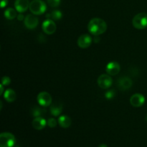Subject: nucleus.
I'll return each mask as SVG.
<instances>
[{
  "label": "nucleus",
  "instance_id": "nucleus-24",
  "mask_svg": "<svg viewBox=\"0 0 147 147\" xmlns=\"http://www.w3.org/2000/svg\"><path fill=\"white\" fill-rule=\"evenodd\" d=\"M115 95H116V92L114 91V90H110L105 93V97L107 99H112L114 97Z\"/></svg>",
  "mask_w": 147,
  "mask_h": 147
},
{
  "label": "nucleus",
  "instance_id": "nucleus-30",
  "mask_svg": "<svg viewBox=\"0 0 147 147\" xmlns=\"http://www.w3.org/2000/svg\"><path fill=\"white\" fill-rule=\"evenodd\" d=\"M146 121H147V116H146Z\"/></svg>",
  "mask_w": 147,
  "mask_h": 147
},
{
  "label": "nucleus",
  "instance_id": "nucleus-18",
  "mask_svg": "<svg viewBox=\"0 0 147 147\" xmlns=\"http://www.w3.org/2000/svg\"><path fill=\"white\" fill-rule=\"evenodd\" d=\"M4 15L7 20H14L17 17V11L13 8H8L4 11Z\"/></svg>",
  "mask_w": 147,
  "mask_h": 147
},
{
  "label": "nucleus",
  "instance_id": "nucleus-17",
  "mask_svg": "<svg viewBox=\"0 0 147 147\" xmlns=\"http://www.w3.org/2000/svg\"><path fill=\"white\" fill-rule=\"evenodd\" d=\"M63 108L61 103H53L50 107V113L54 116H58L63 112Z\"/></svg>",
  "mask_w": 147,
  "mask_h": 147
},
{
  "label": "nucleus",
  "instance_id": "nucleus-9",
  "mask_svg": "<svg viewBox=\"0 0 147 147\" xmlns=\"http://www.w3.org/2000/svg\"><path fill=\"white\" fill-rule=\"evenodd\" d=\"M92 41H93V38L90 37V35L88 34H82L78 39V45L82 49L88 48L90 46Z\"/></svg>",
  "mask_w": 147,
  "mask_h": 147
},
{
  "label": "nucleus",
  "instance_id": "nucleus-26",
  "mask_svg": "<svg viewBox=\"0 0 147 147\" xmlns=\"http://www.w3.org/2000/svg\"><path fill=\"white\" fill-rule=\"evenodd\" d=\"M17 17V20H18L19 21H22V20H24V18H25V17H24V15L22 14V13H20V14H18Z\"/></svg>",
  "mask_w": 147,
  "mask_h": 147
},
{
  "label": "nucleus",
  "instance_id": "nucleus-25",
  "mask_svg": "<svg viewBox=\"0 0 147 147\" xmlns=\"http://www.w3.org/2000/svg\"><path fill=\"white\" fill-rule=\"evenodd\" d=\"M8 4V0H1V7L4 8Z\"/></svg>",
  "mask_w": 147,
  "mask_h": 147
},
{
  "label": "nucleus",
  "instance_id": "nucleus-12",
  "mask_svg": "<svg viewBox=\"0 0 147 147\" xmlns=\"http://www.w3.org/2000/svg\"><path fill=\"white\" fill-rule=\"evenodd\" d=\"M133 85V81L129 77H121L118 80V87L120 90H126L130 88Z\"/></svg>",
  "mask_w": 147,
  "mask_h": 147
},
{
  "label": "nucleus",
  "instance_id": "nucleus-6",
  "mask_svg": "<svg viewBox=\"0 0 147 147\" xmlns=\"http://www.w3.org/2000/svg\"><path fill=\"white\" fill-rule=\"evenodd\" d=\"M98 85L102 89H108L113 84V79L109 74H102L97 80Z\"/></svg>",
  "mask_w": 147,
  "mask_h": 147
},
{
  "label": "nucleus",
  "instance_id": "nucleus-14",
  "mask_svg": "<svg viewBox=\"0 0 147 147\" xmlns=\"http://www.w3.org/2000/svg\"><path fill=\"white\" fill-rule=\"evenodd\" d=\"M32 127L34 129L40 131L45 127L46 125L47 124V121H46V120L44 118L40 116V117L34 118V120L32 121Z\"/></svg>",
  "mask_w": 147,
  "mask_h": 147
},
{
  "label": "nucleus",
  "instance_id": "nucleus-7",
  "mask_svg": "<svg viewBox=\"0 0 147 147\" xmlns=\"http://www.w3.org/2000/svg\"><path fill=\"white\" fill-rule=\"evenodd\" d=\"M42 27L43 32L47 34H54L57 30L56 24L51 19H47V20H45L42 23Z\"/></svg>",
  "mask_w": 147,
  "mask_h": 147
},
{
  "label": "nucleus",
  "instance_id": "nucleus-27",
  "mask_svg": "<svg viewBox=\"0 0 147 147\" xmlns=\"http://www.w3.org/2000/svg\"><path fill=\"white\" fill-rule=\"evenodd\" d=\"M0 89H1V90H0V95H3L4 94V86H3L2 84L0 85Z\"/></svg>",
  "mask_w": 147,
  "mask_h": 147
},
{
  "label": "nucleus",
  "instance_id": "nucleus-21",
  "mask_svg": "<svg viewBox=\"0 0 147 147\" xmlns=\"http://www.w3.org/2000/svg\"><path fill=\"white\" fill-rule=\"evenodd\" d=\"M47 4L51 7H57L60 5L61 0H47Z\"/></svg>",
  "mask_w": 147,
  "mask_h": 147
},
{
  "label": "nucleus",
  "instance_id": "nucleus-1",
  "mask_svg": "<svg viewBox=\"0 0 147 147\" xmlns=\"http://www.w3.org/2000/svg\"><path fill=\"white\" fill-rule=\"evenodd\" d=\"M89 32L95 36H98L105 33L107 30V24L100 18H93L88 24Z\"/></svg>",
  "mask_w": 147,
  "mask_h": 147
},
{
  "label": "nucleus",
  "instance_id": "nucleus-15",
  "mask_svg": "<svg viewBox=\"0 0 147 147\" xmlns=\"http://www.w3.org/2000/svg\"><path fill=\"white\" fill-rule=\"evenodd\" d=\"M4 98L8 103H12L17 98V94L13 89L9 88L6 90L4 93Z\"/></svg>",
  "mask_w": 147,
  "mask_h": 147
},
{
  "label": "nucleus",
  "instance_id": "nucleus-13",
  "mask_svg": "<svg viewBox=\"0 0 147 147\" xmlns=\"http://www.w3.org/2000/svg\"><path fill=\"white\" fill-rule=\"evenodd\" d=\"M30 4L28 0H16L14 7L19 13H24L30 8Z\"/></svg>",
  "mask_w": 147,
  "mask_h": 147
},
{
  "label": "nucleus",
  "instance_id": "nucleus-4",
  "mask_svg": "<svg viewBox=\"0 0 147 147\" xmlns=\"http://www.w3.org/2000/svg\"><path fill=\"white\" fill-rule=\"evenodd\" d=\"M16 143L15 136L9 132L0 134V147H14Z\"/></svg>",
  "mask_w": 147,
  "mask_h": 147
},
{
  "label": "nucleus",
  "instance_id": "nucleus-3",
  "mask_svg": "<svg viewBox=\"0 0 147 147\" xmlns=\"http://www.w3.org/2000/svg\"><path fill=\"white\" fill-rule=\"evenodd\" d=\"M132 24L138 30H144L147 27V14L145 12L139 13L134 17Z\"/></svg>",
  "mask_w": 147,
  "mask_h": 147
},
{
  "label": "nucleus",
  "instance_id": "nucleus-23",
  "mask_svg": "<svg viewBox=\"0 0 147 147\" xmlns=\"http://www.w3.org/2000/svg\"><path fill=\"white\" fill-rule=\"evenodd\" d=\"M11 83V79H10L9 77L8 76H4L1 78V84L4 86H9V85Z\"/></svg>",
  "mask_w": 147,
  "mask_h": 147
},
{
  "label": "nucleus",
  "instance_id": "nucleus-10",
  "mask_svg": "<svg viewBox=\"0 0 147 147\" xmlns=\"http://www.w3.org/2000/svg\"><path fill=\"white\" fill-rule=\"evenodd\" d=\"M145 97L141 93H135L130 98V103L135 108H139L143 106L145 103Z\"/></svg>",
  "mask_w": 147,
  "mask_h": 147
},
{
  "label": "nucleus",
  "instance_id": "nucleus-28",
  "mask_svg": "<svg viewBox=\"0 0 147 147\" xmlns=\"http://www.w3.org/2000/svg\"><path fill=\"white\" fill-rule=\"evenodd\" d=\"M98 147H108L107 145L105 144H101Z\"/></svg>",
  "mask_w": 147,
  "mask_h": 147
},
{
  "label": "nucleus",
  "instance_id": "nucleus-19",
  "mask_svg": "<svg viewBox=\"0 0 147 147\" xmlns=\"http://www.w3.org/2000/svg\"><path fill=\"white\" fill-rule=\"evenodd\" d=\"M46 17H47V19H51L53 20H59L63 17V14H62L60 10L55 9L53 10L50 14H47Z\"/></svg>",
  "mask_w": 147,
  "mask_h": 147
},
{
  "label": "nucleus",
  "instance_id": "nucleus-20",
  "mask_svg": "<svg viewBox=\"0 0 147 147\" xmlns=\"http://www.w3.org/2000/svg\"><path fill=\"white\" fill-rule=\"evenodd\" d=\"M43 108L45 107H43V106H42V107L35 106V107H34L32 109V115L35 118L42 116L45 113V110Z\"/></svg>",
  "mask_w": 147,
  "mask_h": 147
},
{
  "label": "nucleus",
  "instance_id": "nucleus-29",
  "mask_svg": "<svg viewBox=\"0 0 147 147\" xmlns=\"http://www.w3.org/2000/svg\"><path fill=\"white\" fill-rule=\"evenodd\" d=\"M2 109V101H0V110Z\"/></svg>",
  "mask_w": 147,
  "mask_h": 147
},
{
  "label": "nucleus",
  "instance_id": "nucleus-16",
  "mask_svg": "<svg viewBox=\"0 0 147 147\" xmlns=\"http://www.w3.org/2000/svg\"><path fill=\"white\" fill-rule=\"evenodd\" d=\"M57 121H58V124L62 128H64V129H67V128L70 127L72 123L71 119L69 116H65V115L60 116Z\"/></svg>",
  "mask_w": 147,
  "mask_h": 147
},
{
  "label": "nucleus",
  "instance_id": "nucleus-11",
  "mask_svg": "<svg viewBox=\"0 0 147 147\" xmlns=\"http://www.w3.org/2000/svg\"><path fill=\"white\" fill-rule=\"evenodd\" d=\"M121 70V66L119 63L116 61H111L106 65V71L110 76H116L119 73Z\"/></svg>",
  "mask_w": 147,
  "mask_h": 147
},
{
  "label": "nucleus",
  "instance_id": "nucleus-2",
  "mask_svg": "<svg viewBox=\"0 0 147 147\" xmlns=\"http://www.w3.org/2000/svg\"><path fill=\"white\" fill-rule=\"evenodd\" d=\"M29 9L34 15H40L45 12L47 5L42 0H33L30 2Z\"/></svg>",
  "mask_w": 147,
  "mask_h": 147
},
{
  "label": "nucleus",
  "instance_id": "nucleus-22",
  "mask_svg": "<svg viewBox=\"0 0 147 147\" xmlns=\"http://www.w3.org/2000/svg\"><path fill=\"white\" fill-rule=\"evenodd\" d=\"M57 122L58 121H57L56 119H53V118H50L47 120V126L50 128H55L57 126Z\"/></svg>",
  "mask_w": 147,
  "mask_h": 147
},
{
  "label": "nucleus",
  "instance_id": "nucleus-8",
  "mask_svg": "<svg viewBox=\"0 0 147 147\" xmlns=\"http://www.w3.org/2000/svg\"><path fill=\"white\" fill-rule=\"evenodd\" d=\"M25 27L29 30H33L37 27L39 24V20L34 14H27L24 20Z\"/></svg>",
  "mask_w": 147,
  "mask_h": 147
},
{
  "label": "nucleus",
  "instance_id": "nucleus-5",
  "mask_svg": "<svg viewBox=\"0 0 147 147\" xmlns=\"http://www.w3.org/2000/svg\"><path fill=\"white\" fill-rule=\"evenodd\" d=\"M37 100L39 104L40 105V106H43V107L50 106L52 104V102H53L51 95L45 91L40 92L37 95Z\"/></svg>",
  "mask_w": 147,
  "mask_h": 147
}]
</instances>
